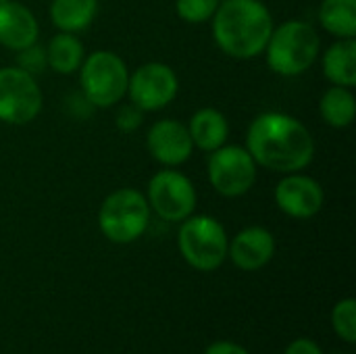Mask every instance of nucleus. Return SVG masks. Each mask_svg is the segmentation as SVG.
<instances>
[{
	"label": "nucleus",
	"mask_w": 356,
	"mask_h": 354,
	"mask_svg": "<svg viewBox=\"0 0 356 354\" xmlns=\"http://www.w3.org/2000/svg\"><path fill=\"white\" fill-rule=\"evenodd\" d=\"M332 323H334L336 334H338L344 342L355 344L356 342V303L353 300V298L340 300V303L334 307Z\"/></svg>",
	"instance_id": "nucleus-22"
},
{
	"label": "nucleus",
	"mask_w": 356,
	"mask_h": 354,
	"mask_svg": "<svg viewBox=\"0 0 356 354\" xmlns=\"http://www.w3.org/2000/svg\"><path fill=\"white\" fill-rule=\"evenodd\" d=\"M98 13V0H52L50 21L58 31L79 33L92 25Z\"/></svg>",
	"instance_id": "nucleus-17"
},
{
	"label": "nucleus",
	"mask_w": 356,
	"mask_h": 354,
	"mask_svg": "<svg viewBox=\"0 0 356 354\" xmlns=\"http://www.w3.org/2000/svg\"><path fill=\"white\" fill-rule=\"evenodd\" d=\"M323 75L332 86H356V42L344 38L332 44L323 54Z\"/></svg>",
	"instance_id": "nucleus-16"
},
{
	"label": "nucleus",
	"mask_w": 356,
	"mask_h": 354,
	"mask_svg": "<svg viewBox=\"0 0 356 354\" xmlns=\"http://www.w3.org/2000/svg\"><path fill=\"white\" fill-rule=\"evenodd\" d=\"M146 200L150 211L156 213L163 221L179 223L194 215L198 196L188 175L173 167H167L150 177Z\"/></svg>",
	"instance_id": "nucleus-7"
},
{
	"label": "nucleus",
	"mask_w": 356,
	"mask_h": 354,
	"mask_svg": "<svg viewBox=\"0 0 356 354\" xmlns=\"http://www.w3.org/2000/svg\"><path fill=\"white\" fill-rule=\"evenodd\" d=\"M83 58H86V50L75 33L58 31L46 46V61L54 73L71 75L79 71Z\"/></svg>",
	"instance_id": "nucleus-18"
},
{
	"label": "nucleus",
	"mask_w": 356,
	"mask_h": 354,
	"mask_svg": "<svg viewBox=\"0 0 356 354\" xmlns=\"http://www.w3.org/2000/svg\"><path fill=\"white\" fill-rule=\"evenodd\" d=\"M129 71L125 61L113 50H96L79 67L81 96L94 108H108L127 96Z\"/></svg>",
	"instance_id": "nucleus-4"
},
{
	"label": "nucleus",
	"mask_w": 356,
	"mask_h": 354,
	"mask_svg": "<svg viewBox=\"0 0 356 354\" xmlns=\"http://www.w3.org/2000/svg\"><path fill=\"white\" fill-rule=\"evenodd\" d=\"M15 67L23 69L25 73H29V75H33V77L40 75V73H44V71L48 69L46 48L40 46V44L35 42V44H31V46H27V48L19 50V52H17V65H15Z\"/></svg>",
	"instance_id": "nucleus-23"
},
{
	"label": "nucleus",
	"mask_w": 356,
	"mask_h": 354,
	"mask_svg": "<svg viewBox=\"0 0 356 354\" xmlns=\"http://www.w3.org/2000/svg\"><path fill=\"white\" fill-rule=\"evenodd\" d=\"M146 148L163 167H179L192 156L194 144L188 125L177 119H161L148 129Z\"/></svg>",
	"instance_id": "nucleus-12"
},
{
	"label": "nucleus",
	"mask_w": 356,
	"mask_h": 354,
	"mask_svg": "<svg viewBox=\"0 0 356 354\" xmlns=\"http://www.w3.org/2000/svg\"><path fill=\"white\" fill-rule=\"evenodd\" d=\"M321 50L317 29L307 21H286L273 27L265 46L269 69L282 77H298L313 67Z\"/></svg>",
	"instance_id": "nucleus-3"
},
{
	"label": "nucleus",
	"mask_w": 356,
	"mask_h": 354,
	"mask_svg": "<svg viewBox=\"0 0 356 354\" xmlns=\"http://www.w3.org/2000/svg\"><path fill=\"white\" fill-rule=\"evenodd\" d=\"M325 202L321 184L300 171L286 173L284 179L275 186V204L280 211L292 219H311L315 217Z\"/></svg>",
	"instance_id": "nucleus-11"
},
{
	"label": "nucleus",
	"mask_w": 356,
	"mask_h": 354,
	"mask_svg": "<svg viewBox=\"0 0 356 354\" xmlns=\"http://www.w3.org/2000/svg\"><path fill=\"white\" fill-rule=\"evenodd\" d=\"M227 255L232 257L234 265L244 271L263 269L275 255V238L265 227H246L229 242Z\"/></svg>",
	"instance_id": "nucleus-13"
},
{
	"label": "nucleus",
	"mask_w": 356,
	"mask_h": 354,
	"mask_svg": "<svg viewBox=\"0 0 356 354\" xmlns=\"http://www.w3.org/2000/svg\"><path fill=\"white\" fill-rule=\"evenodd\" d=\"M177 244L184 261L198 271H215L227 257L225 227L211 215H190L181 221Z\"/></svg>",
	"instance_id": "nucleus-6"
},
{
	"label": "nucleus",
	"mask_w": 356,
	"mask_h": 354,
	"mask_svg": "<svg viewBox=\"0 0 356 354\" xmlns=\"http://www.w3.org/2000/svg\"><path fill=\"white\" fill-rule=\"evenodd\" d=\"M0 2H6V0H0Z\"/></svg>",
	"instance_id": "nucleus-27"
},
{
	"label": "nucleus",
	"mask_w": 356,
	"mask_h": 354,
	"mask_svg": "<svg viewBox=\"0 0 356 354\" xmlns=\"http://www.w3.org/2000/svg\"><path fill=\"white\" fill-rule=\"evenodd\" d=\"M188 131H190L194 148H198L202 152H213L227 142L229 123L221 111L207 106V108H200L192 115Z\"/></svg>",
	"instance_id": "nucleus-15"
},
{
	"label": "nucleus",
	"mask_w": 356,
	"mask_h": 354,
	"mask_svg": "<svg viewBox=\"0 0 356 354\" xmlns=\"http://www.w3.org/2000/svg\"><path fill=\"white\" fill-rule=\"evenodd\" d=\"M319 113L323 121L336 129H344L355 121L356 98L353 88L332 86L323 92L319 100Z\"/></svg>",
	"instance_id": "nucleus-19"
},
{
	"label": "nucleus",
	"mask_w": 356,
	"mask_h": 354,
	"mask_svg": "<svg viewBox=\"0 0 356 354\" xmlns=\"http://www.w3.org/2000/svg\"><path fill=\"white\" fill-rule=\"evenodd\" d=\"M221 0H175V13L181 21L200 25L213 19Z\"/></svg>",
	"instance_id": "nucleus-21"
},
{
	"label": "nucleus",
	"mask_w": 356,
	"mask_h": 354,
	"mask_svg": "<svg viewBox=\"0 0 356 354\" xmlns=\"http://www.w3.org/2000/svg\"><path fill=\"white\" fill-rule=\"evenodd\" d=\"M211 23L219 50L238 61L261 56L275 27L271 10L261 0H223Z\"/></svg>",
	"instance_id": "nucleus-2"
},
{
	"label": "nucleus",
	"mask_w": 356,
	"mask_h": 354,
	"mask_svg": "<svg viewBox=\"0 0 356 354\" xmlns=\"http://www.w3.org/2000/svg\"><path fill=\"white\" fill-rule=\"evenodd\" d=\"M204 354H248L240 344L234 342H215L207 348Z\"/></svg>",
	"instance_id": "nucleus-26"
},
{
	"label": "nucleus",
	"mask_w": 356,
	"mask_h": 354,
	"mask_svg": "<svg viewBox=\"0 0 356 354\" xmlns=\"http://www.w3.org/2000/svg\"><path fill=\"white\" fill-rule=\"evenodd\" d=\"M321 27L338 40L356 35V0H323L319 6Z\"/></svg>",
	"instance_id": "nucleus-20"
},
{
	"label": "nucleus",
	"mask_w": 356,
	"mask_h": 354,
	"mask_svg": "<svg viewBox=\"0 0 356 354\" xmlns=\"http://www.w3.org/2000/svg\"><path fill=\"white\" fill-rule=\"evenodd\" d=\"M148 223V200L136 188H119L111 192L98 211V227L102 236L115 244L136 242L146 232Z\"/></svg>",
	"instance_id": "nucleus-5"
},
{
	"label": "nucleus",
	"mask_w": 356,
	"mask_h": 354,
	"mask_svg": "<svg viewBox=\"0 0 356 354\" xmlns=\"http://www.w3.org/2000/svg\"><path fill=\"white\" fill-rule=\"evenodd\" d=\"M213 190L225 198H238L250 192L257 182V163L250 152L236 144H223L209 152L207 165Z\"/></svg>",
	"instance_id": "nucleus-8"
},
{
	"label": "nucleus",
	"mask_w": 356,
	"mask_h": 354,
	"mask_svg": "<svg viewBox=\"0 0 356 354\" xmlns=\"http://www.w3.org/2000/svg\"><path fill=\"white\" fill-rule=\"evenodd\" d=\"M179 92V79L177 73L159 61L144 63L134 73H129L127 81V96L131 104H136L140 111H161L169 106Z\"/></svg>",
	"instance_id": "nucleus-10"
},
{
	"label": "nucleus",
	"mask_w": 356,
	"mask_h": 354,
	"mask_svg": "<svg viewBox=\"0 0 356 354\" xmlns=\"http://www.w3.org/2000/svg\"><path fill=\"white\" fill-rule=\"evenodd\" d=\"M142 117H144V111H140L136 104L129 102V104L121 106L119 113H117V119H115L117 129L123 131V134H134L142 125Z\"/></svg>",
	"instance_id": "nucleus-24"
},
{
	"label": "nucleus",
	"mask_w": 356,
	"mask_h": 354,
	"mask_svg": "<svg viewBox=\"0 0 356 354\" xmlns=\"http://www.w3.org/2000/svg\"><path fill=\"white\" fill-rule=\"evenodd\" d=\"M44 106L33 75L19 67H0V121L6 125L31 123Z\"/></svg>",
	"instance_id": "nucleus-9"
},
{
	"label": "nucleus",
	"mask_w": 356,
	"mask_h": 354,
	"mask_svg": "<svg viewBox=\"0 0 356 354\" xmlns=\"http://www.w3.org/2000/svg\"><path fill=\"white\" fill-rule=\"evenodd\" d=\"M246 150L257 167L277 173H296L313 163L315 140L296 117L267 111L252 119L246 134Z\"/></svg>",
	"instance_id": "nucleus-1"
},
{
	"label": "nucleus",
	"mask_w": 356,
	"mask_h": 354,
	"mask_svg": "<svg viewBox=\"0 0 356 354\" xmlns=\"http://www.w3.org/2000/svg\"><path fill=\"white\" fill-rule=\"evenodd\" d=\"M40 25L35 15L21 2H0V44L8 50H23L38 42Z\"/></svg>",
	"instance_id": "nucleus-14"
},
{
	"label": "nucleus",
	"mask_w": 356,
	"mask_h": 354,
	"mask_svg": "<svg viewBox=\"0 0 356 354\" xmlns=\"http://www.w3.org/2000/svg\"><path fill=\"white\" fill-rule=\"evenodd\" d=\"M284 354H323V353H321V348H319L313 340L300 338V340L292 342V344L286 348V353Z\"/></svg>",
	"instance_id": "nucleus-25"
}]
</instances>
